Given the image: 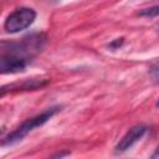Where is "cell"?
Returning a JSON list of instances; mask_svg holds the SVG:
<instances>
[{"label": "cell", "instance_id": "8", "mask_svg": "<svg viewBox=\"0 0 159 159\" xmlns=\"http://www.w3.org/2000/svg\"><path fill=\"white\" fill-rule=\"evenodd\" d=\"M149 73L153 78H157L159 80V61L152 63V66L149 67Z\"/></svg>", "mask_w": 159, "mask_h": 159}, {"label": "cell", "instance_id": "7", "mask_svg": "<svg viewBox=\"0 0 159 159\" xmlns=\"http://www.w3.org/2000/svg\"><path fill=\"white\" fill-rule=\"evenodd\" d=\"M158 15H159V4L139 11V16H142V17H155Z\"/></svg>", "mask_w": 159, "mask_h": 159}, {"label": "cell", "instance_id": "3", "mask_svg": "<svg viewBox=\"0 0 159 159\" xmlns=\"http://www.w3.org/2000/svg\"><path fill=\"white\" fill-rule=\"evenodd\" d=\"M36 19V12L30 7H19L14 10L4 22V30L7 34H17L27 29Z\"/></svg>", "mask_w": 159, "mask_h": 159}, {"label": "cell", "instance_id": "2", "mask_svg": "<svg viewBox=\"0 0 159 159\" xmlns=\"http://www.w3.org/2000/svg\"><path fill=\"white\" fill-rule=\"evenodd\" d=\"M61 111V107L58 106H53V107H50L47 108L46 111H43L42 113L35 116V117H31L29 119H26L25 122H22L17 128H15L11 133H9L4 139H2V143L1 145L2 147H10V145H14L19 142H21L30 132H32L35 128L37 127H41L43 125L47 120H50L57 112Z\"/></svg>", "mask_w": 159, "mask_h": 159}, {"label": "cell", "instance_id": "6", "mask_svg": "<svg viewBox=\"0 0 159 159\" xmlns=\"http://www.w3.org/2000/svg\"><path fill=\"white\" fill-rule=\"evenodd\" d=\"M48 83L47 80H26L21 83H12L4 86L1 88V96H4L7 91H34L37 88H41Z\"/></svg>", "mask_w": 159, "mask_h": 159}, {"label": "cell", "instance_id": "4", "mask_svg": "<svg viewBox=\"0 0 159 159\" xmlns=\"http://www.w3.org/2000/svg\"><path fill=\"white\" fill-rule=\"evenodd\" d=\"M147 130H148V127L145 124H137V125L132 127L122 137V139L117 143V145L114 148V153L116 154H123L124 152L130 149L138 140H140L143 138V135L147 133Z\"/></svg>", "mask_w": 159, "mask_h": 159}, {"label": "cell", "instance_id": "1", "mask_svg": "<svg viewBox=\"0 0 159 159\" xmlns=\"http://www.w3.org/2000/svg\"><path fill=\"white\" fill-rule=\"evenodd\" d=\"M46 35L42 32H36L22 37L16 42H1V53H9L27 61H32L34 57L40 53L46 45Z\"/></svg>", "mask_w": 159, "mask_h": 159}, {"label": "cell", "instance_id": "9", "mask_svg": "<svg viewBox=\"0 0 159 159\" xmlns=\"http://www.w3.org/2000/svg\"><path fill=\"white\" fill-rule=\"evenodd\" d=\"M123 42H124V39H123V37H120V39H116L114 41H112V42L108 45V47H109V48H114V50H116V48H118L119 46H122V45H123Z\"/></svg>", "mask_w": 159, "mask_h": 159}, {"label": "cell", "instance_id": "5", "mask_svg": "<svg viewBox=\"0 0 159 159\" xmlns=\"http://www.w3.org/2000/svg\"><path fill=\"white\" fill-rule=\"evenodd\" d=\"M31 62L9 53H1L0 56V72L2 75H10V73H17L26 70V67Z\"/></svg>", "mask_w": 159, "mask_h": 159}, {"label": "cell", "instance_id": "10", "mask_svg": "<svg viewBox=\"0 0 159 159\" xmlns=\"http://www.w3.org/2000/svg\"><path fill=\"white\" fill-rule=\"evenodd\" d=\"M66 155H70V152H65V153H57V154H53L52 157H53V158H62V157H66Z\"/></svg>", "mask_w": 159, "mask_h": 159}, {"label": "cell", "instance_id": "12", "mask_svg": "<svg viewBox=\"0 0 159 159\" xmlns=\"http://www.w3.org/2000/svg\"><path fill=\"white\" fill-rule=\"evenodd\" d=\"M155 107H158V108H159V98H158V101L155 102Z\"/></svg>", "mask_w": 159, "mask_h": 159}, {"label": "cell", "instance_id": "11", "mask_svg": "<svg viewBox=\"0 0 159 159\" xmlns=\"http://www.w3.org/2000/svg\"><path fill=\"white\" fill-rule=\"evenodd\" d=\"M152 158H159V145H158V148L155 149V152L152 154Z\"/></svg>", "mask_w": 159, "mask_h": 159}]
</instances>
